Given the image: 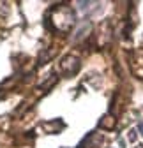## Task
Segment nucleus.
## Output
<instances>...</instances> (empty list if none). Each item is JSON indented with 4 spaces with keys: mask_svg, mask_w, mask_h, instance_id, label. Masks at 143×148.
Returning <instances> with one entry per match:
<instances>
[{
    "mask_svg": "<svg viewBox=\"0 0 143 148\" xmlns=\"http://www.w3.org/2000/svg\"><path fill=\"white\" fill-rule=\"evenodd\" d=\"M80 69V60L74 57V55H67V57L62 58L60 62V71L65 78H71V76H74V74L78 72Z\"/></svg>",
    "mask_w": 143,
    "mask_h": 148,
    "instance_id": "f257e3e1",
    "label": "nucleus"
},
{
    "mask_svg": "<svg viewBox=\"0 0 143 148\" xmlns=\"http://www.w3.org/2000/svg\"><path fill=\"white\" fill-rule=\"evenodd\" d=\"M138 129H140V132H141V136H143V122L138 123Z\"/></svg>",
    "mask_w": 143,
    "mask_h": 148,
    "instance_id": "7ed1b4c3",
    "label": "nucleus"
},
{
    "mask_svg": "<svg viewBox=\"0 0 143 148\" xmlns=\"http://www.w3.org/2000/svg\"><path fill=\"white\" fill-rule=\"evenodd\" d=\"M43 127H44V131L48 134H58L62 129H64V123L60 120H53V122H44Z\"/></svg>",
    "mask_w": 143,
    "mask_h": 148,
    "instance_id": "f03ea898",
    "label": "nucleus"
}]
</instances>
